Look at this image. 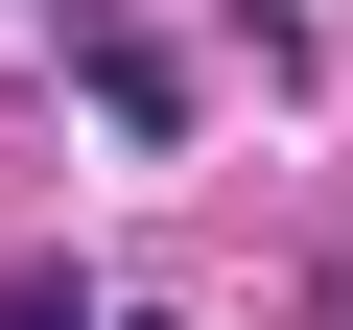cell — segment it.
I'll list each match as a JSON object with an SVG mask.
<instances>
[{"label": "cell", "instance_id": "obj_2", "mask_svg": "<svg viewBox=\"0 0 353 330\" xmlns=\"http://www.w3.org/2000/svg\"><path fill=\"white\" fill-rule=\"evenodd\" d=\"M0 330H94V283H71V260H24V283H0Z\"/></svg>", "mask_w": 353, "mask_h": 330}, {"label": "cell", "instance_id": "obj_1", "mask_svg": "<svg viewBox=\"0 0 353 330\" xmlns=\"http://www.w3.org/2000/svg\"><path fill=\"white\" fill-rule=\"evenodd\" d=\"M48 24H71V71H94V118H118V142H165V118H189V71H165L118 0H48Z\"/></svg>", "mask_w": 353, "mask_h": 330}]
</instances>
